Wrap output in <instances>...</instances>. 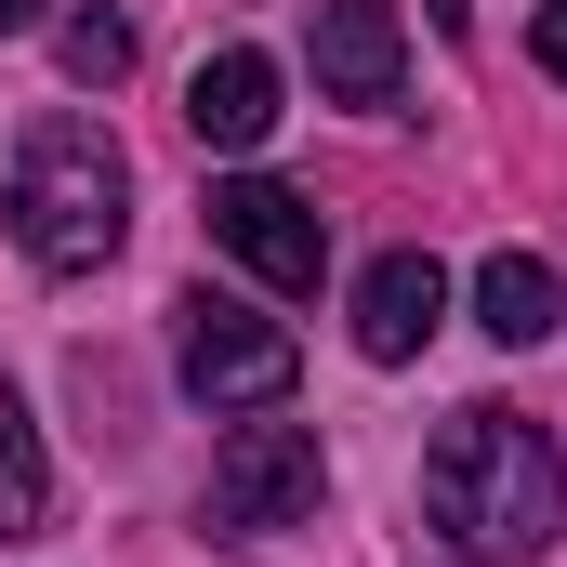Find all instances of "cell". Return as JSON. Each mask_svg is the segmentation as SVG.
Listing matches in <instances>:
<instances>
[{
	"label": "cell",
	"instance_id": "obj_4",
	"mask_svg": "<svg viewBox=\"0 0 567 567\" xmlns=\"http://www.w3.org/2000/svg\"><path fill=\"white\" fill-rule=\"evenodd\" d=\"M317 488H330V462H317L303 423H238L225 449H212V528H225V542H278V528H303Z\"/></svg>",
	"mask_w": 567,
	"mask_h": 567
},
{
	"label": "cell",
	"instance_id": "obj_12",
	"mask_svg": "<svg viewBox=\"0 0 567 567\" xmlns=\"http://www.w3.org/2000/svg\"><path fill=\"white\" fill-rule=\"evenodd\" d=\"M528 40H542V66L567 80V0H542V27H528Z\"/></svg>",
	"mask_w": 567,
	"mask_h": 567
},
{
	"label": "cell",
	"instance_id": "obj_13",
	"mask_svg": "<svg viewBox=\"0 0 567 567\" xmlns=\"http://www.w3.org/2000/svg\"><path fill=\"white\" fill-rule=\"evenodd\" d=\"M13 27H40V0H0V40H13Z\"/></svg>",
	"mask_w": 567,
	"mask_h": 567
},
{
	"label": "cell",
	"instance_id": "obj_8",
	"mask_svg": "<svg viewBox=\"0 0 567 567\" xmlns=\"http://www.w3.org/2000/svg\"><path fill=\"white\" fill-rule=\"evenodd\" d=\"M185 133L212 145V158H251V145L278 133V53H212L185 80Z\"/></svg>",
	"mask_w": 567,
	"mask_h": 567
},
{
	"label": "cell",
	"instance_id": "obj_11",
	"mask_svg": "<svg viewBox=\"0 0 567 567\" xmlns=\"http://www.w3.org/2000/svg\"><path fill=\"white\" fill-rule=\"evenodd\" d=\"M53 53H66V80H80V93H120V80H133V13H66V27H53Z\"/></svg>",
	"mask_w": 567,
	"mask_h": 567
},
{
	"label": "cell",
	"instance_id": "obj_3",
	"mask_svg": "<svg viewBox=\"0 0 567 567\" xmlns=\"http://www.w3.org/2000/svg\"><path fill=\"white\" fill-rule=\"evenodd\" d=\"M172 370H185L198 410H278L290 383H303L290 330L265 303H238V290H185V303H172Z\"/></svg>",
	"mask_w": 567,
	"mask_h": 567
},
{
	"label": "cell",
	"instance_id": "obj_10",
	"mask_svg": "<svg viewBox=\"0 0 567 567\" xmlns=\"http://www.w3.org/2000/svg\"><path fill=\"white\" fill-rule=\"evenodd\" d=\"M40 528H53V462H40L27 396L0 383V542H40Z\"/></svg>",
	"mask_w": 567,
	"mask_h": 567
},
{
	"label": "cell",
	"instance_id": "obj_2",
	"mask_svg": "<svg viewBox=\"0 0 567 567\" xmlns=\"http://www.w3.org/2000/svg\"><path fill=\"white\" fill-rule=\"evenodd\" d=\"M120 225H133V172H120V145L106 120H40V133L13 145V238H27V265L40 278H93L106 251H120Z\"/></svg>",
	"mask_w": 567,
	"mask_h": 567
},
{
	"label": "cell",
	"instance_id": "obj_9",
	"mask_svg": "<svg viewBox=\"0 0 567 567\" xmlns=\"http://www.w3.org/2000/svg\"><path fill=\"white\" fill-rule=\"evenodd\" d=\"M555 317H567V278L542 251H488L475 265V330L488 343H555Z\"/></svg>",
	"mask_w": 567,
	"mask_h": 567
},
{
	"label": "cell",
	"instance_id": "obj_1",
	"mask_svg": "<svg viewBox=\"0 0 567 567\" xmlns=\"http://www.w3.org/2000/svg\"><path fill=\"white\" fill-rule=\"evenodd\" d=\"M423 515L449 555L475 567H528L567 542V449L528 410H502V396H475V410H449L423 449Z\"/></svg>",
	"mask_w": 567,
	"mask_h": 567
},
{
	"label": "cell",
	"instance_id": "obj_14",
	"mask_svg": "<svg viewBox=\"0 0 567 567\" xmlns=\"http://www.w3.org/2000/svg\"><path fill=\"white\" fill-rule=\"evenodd\" d=\"M423 13H435V27H462V13H475V0H423Z\"/></svg>",
	"mask_w": 567,
	"mask_h": 567
},
{
	"label": "cell",
	"instance_id": "obj_6",
	"mask_svg": "<svg viewBox=\"0 0 567 567\" xmlns=\"http://www.w3.org/2000/svg\"><path fill=\"white\" fill-rule=\"evenodd\" d=\"M317 93L383 120V106L410 93V27H396L383 0H330V13H317Z\"/></svg>",
	"mask_w": 567,
	"mask_h": 567
},
{
	"label": "cell",
	"instance_id": "obj_5",
	"mask_svg": "<svg viewBox=\"0 0 567 567\" xmlns=\"http://www.w3.org/2000/svg\"><path fill=\"white\" fill-rule=\"evenodd\" d=\"M212 238H225L265 290H317V278H330V212H317L303 185H265V172L212 185Z\"/></svg>",
	"mask_w": 567,
	"mask_h": 567
},
{
	"label": "cell",
	"instance_id": "obj_7",
	"mask_svg": "<svg viewBox=\"0 0 567 567\" xmlns=\"http://www.w3.org/2000/svg\"><path fill=\"white\" fill-rule=\"evenodd\" d=\"M435 317H449V265H435V251H383V265L357 278V357H370V370L423 357Z\"/></svg>",
	"mask_w": 567,
	"mask_h": 567
}]
</instances>
